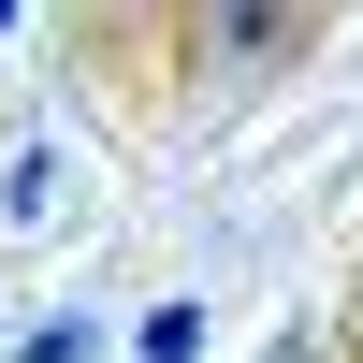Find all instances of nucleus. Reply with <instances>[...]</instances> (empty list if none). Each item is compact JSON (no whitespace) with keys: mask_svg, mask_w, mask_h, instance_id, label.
<instances>
[{"mask_svg":"<svg viewBox=\"0 0 363 363\" xmlns=\"http://www.w3.org/2000/svg\"><path fill=\"white\" fill-rule=\"evenodd\" d=\"M87 349H102L87 320H29V349H15V363H87Z\"/></svg>","mask_w":363,"mask_h":363,"instance_id":"20e7f679","label":"nucleus"},{"mask_svg":"<svg viewBox=\"0 0 363 363\" xmlns=\"http://www.w3.org/2000/svg\"><path fill=\"white\" fill-rule=\"evenodd\" d=\"M58 203V145H15V174H0V218H44Z\"/></svg>","mask_w":363,"mask_h":363,"instance_id":"7ed1b4c3","label":"nucleus"},{"mask_svg":"<svg viewBox=\"0 0 363 363\" xmlns=\"http://www.w3.org/2000/svg\"><path fill=\"white\" fill-rule=\"evenodd\" d=\"M131 349H145V363H203V306H145Z\"/></svg>","mask_w":363,"mask_h":363,"instance_id":"f03ea898","label":"nucleus"},{"mask_svg":"<svg viewBox=\"0 0 363 363\" xmlns=\"http://www.w3.org/2000/svg\"><path fill=\"white\" fill-rule=\"evenodd\" d=\"M0 29H15V0H0Z\"/></svg>","mask_w":363,"mask_h":363,"instance_id":"39448f33","label":"nucleus"},{"mask_svg":"<svg viewBox=\"0 0 363 363\" xmlns=\"http://www.w3.org/2000/svg\"><path fill=\"white\" fill-rule=\"evenodd\" d=\"M203 29H218V58H262L291 44V0H203Z\"/></svg>","mask_w":363,"mask_h":363,"instance_id":"f257e3e1","label":"nucleus"}]
</instances>
